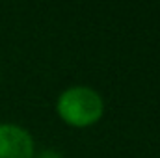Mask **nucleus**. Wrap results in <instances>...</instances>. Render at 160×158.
Masks as SVG:
<instances>
[{
  "instance_id": "obj_1",
  "label": "nucleus",
  "mask_w": 160,
  "mask_h": 158,
  "mask_svg": "<svg viewBox=\"0 0 160 158\" xmlns=\"http://www.w3.org/2000/svg\"><path fill=\"white\" fill-rule=\"evenodd\" d=\"M56 110L65 123L88 126L101 119L104 112V101L101 93L89 86H71L60 93Z\"/></svg>"
},
{
  "instance_id": "obj_2",
  "label": "nucleus",
  "mask_w": 160,
  "mask_h": 158,
  "mask_svg": "<svg viewBox=\"0 0 160 158\" xmlns=\"http://www.w3.org/2000/svg\"><path fill=\"white\" fill-rule=\"evenodd\" d=\"M0 158H34L32 134L15 123H0Z\"/></svg>"
},
{
  "instance_id": "obj_3",
  "label": "nucleus",
  "mask_w": 160,
  "mask_h": 158,
  "mask_svg": "<svg viewBox=\"0 0 160 158\" xmlns=\"http://www.w3.org/2000/svg\"><path fill=\"white\" fill-rule=\"evenodd\" d=\"M38 158H63L58 151H54V149H45V151H41L39 156Z\"/></svg>"
}]
</instances>
